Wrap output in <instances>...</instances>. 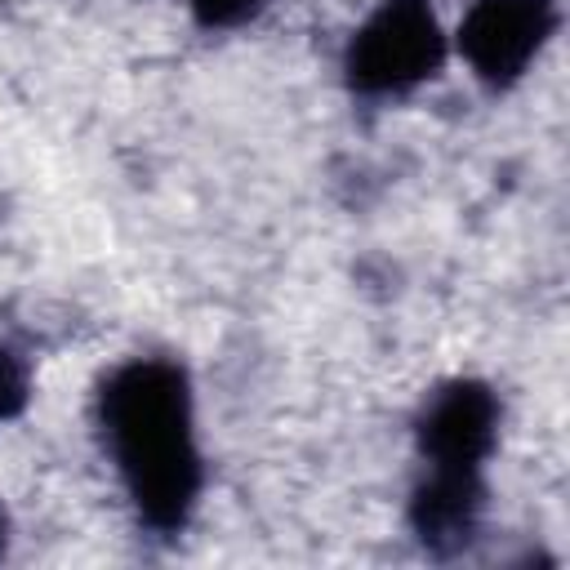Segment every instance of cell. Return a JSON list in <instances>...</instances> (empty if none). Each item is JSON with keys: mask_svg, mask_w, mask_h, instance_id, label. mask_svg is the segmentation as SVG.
Wrapping results in <instances>:
<instances>
[{"mask_svg": "<svg viewBox=\"0 0 570 570\" xmlns=\"http://www.w3.org/2000/svg\"><path fill=\"white\" fill-rule=\"evenodd\" d=\"M102 450L142 530L178 539L205 490L191 379L169 356H134L98 383Z\"/></svg>", "mask_w": 570, "mask_h": 570, "instance_id": "obj_1", "label": "cell"}, {"mask_svg": "<svg viewBox=\"0 0 570 570\" xmlns=\"http://www.w3.org/2000/svg\"><path fill=\"white\" fill-rule=\"evenodd\" d=\"M445 67V31L432 0H379L343 49L356 98H405Z\"/></svg>", "mask_w": 570, "mask_h": 570, "instance_id": "obj_2", "label": "cell"}, {"mask_svg": "<svg viewBox=\"0 0 570 570\" xmlns=\"http://www.w3.org/2000/svg\"><path fill=\"white\" fill-rule=\"evenodd\" d=\"M557 22V0H472L459 22V53L485 89H508L543 53Z\"/></svg>", "mask_w": 570, "mask_h": 570, "instance_id": "obj_3", "label": "cell"}, {"mask_svg": "<svg viewBox=\"0 0 570 570\" xmlns=\"http://www.w3.org/2000/svg\"><path fill=\"white\" fill-rule=\"evenodd\" d=\"M499 396L481 379H450L441 383L419 419H414V445L423 468H463L485 472V459L499 445Z\"/></svg>", "mask_w": 570, "mask_h": 570, "instance_id": "obj_4", "label": "cell"}, {"mask_svg": "<svg viewBox=\"0 0 570 570\" xmlns=\"http://www.w3.org/2000/svg\"><path fill=\"white\" fill-rule=\"evenodd\" d=\"M485 517V472L423 468L410 494V530L428 557H459Z\"/></svg>", "mask_w": 570, "mask_h": 570, "instance_id": "obj_5", "label": "cell"}, {"mask_svg": "<svg viewBox=\"0 0 570 570\" xmlns=\"http://www.w3.org/2000/svg\"><path fill=\"white\" fill-rule=\"evenodd\" d=\"M31 401V365L27 356L0 338V423H13Z\"/></svg>", "mask_w": 570, "mask_h": 570, "instance_id": "obj_6", "label": "cell"}, {"mask_svg": "<svg viewBox=\"0 0 570 570\" xmlns=\"http://www.w3.org/2000/svg\"><path fill=\"white\" fill-rule=\"evenodd\" d=\"M187 9H191V18H196L200 27H209V31H232V27H245V22L263 9V0H187Z\"/></svg>", "mask_w": 570, "mask_h": 570, "instance_id": "obj_7", "label": "cell"}, {"mask_svg": "<svg viewBox=\"0 0 570 570\" xmlns=\"http://www.w3.org/2000/svg\"><path fill=\"white\" fill-rule=\"evenodd\" d=\"M4 548H9V512L0 503V557H4Z\"/></svg>", "mask_w": 570, "mask_h": 570, "instance_id": "obj_8", "label": "cell"}]
</instances>
